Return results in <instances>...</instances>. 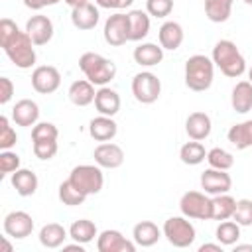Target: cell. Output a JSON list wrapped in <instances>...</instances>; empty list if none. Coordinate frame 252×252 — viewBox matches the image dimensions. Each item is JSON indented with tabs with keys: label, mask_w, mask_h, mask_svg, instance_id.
Returning <instances> with one entry per match:
<instances>
[{
	"label": "cell",
	"mask_w": 252,
	"mask_h": 252,
	"mask_svg": "<svg viewBox=\"0 0 252 252\" xmlns=\"http://www.w3.org/2000/svg\"><path fill=\"white\" fill-rule=\"evenodd\" d=\"M33 41L28 35V32H16L10 39H6L4 43H0V47L4 49V53L8 55V59L20 67V69H30L35 65V49H33Z\"/></svg>",
	"instance_id": "cell-4"
},
{
	"label": "cell",
	"mask_w": 252,
	"mask_h": 252,
	"mask_svg": "<svg viewBox=\"0 0 252 252\" xmlns=\"http://www.w3.org/2000/svg\"><path fill=\"white\" fill-rule=\"evenodd\" d=\"M59 130L51 122H37L32 128V140H57Z\"/></svg>",
	"instance_id": "cell-41"
},
{
	"label": "cell",
	"mask_w": 252,
	"mask_h": 252,
	"mask_svg": "<svg viewBox=\"0 0 252 252\" xmlns=\"http://www.w3.org/2000/svg\"><path fill=\"white\" fill-rule=\"evenodd\" d=\"M33 230V219L26 211H12L4 217V232L12 238H26Z\"/></svg>",
	"instance_id": "cell-13"
},
{
	"label": "cell",
	"mask_w": 252,
	"mask_h": 252,
	"mask_svg": "<svg viewBox=\"0 0 252 252\" xmlns=\"http://www.w3.org/2000/svg\"><path fill=\"white\" fill-rule=\"evenodd\" d=\"M132 94L138 102L152 104L161 94V83L154 73L142 71V73L134 75V79H132Z\"/></svg>",
	"instance_id": "cell-7"
},
{
	"label": "cell",
	"mask_w": 252,
	"mask_h": 252,
	"mask_svg": "<svg viewBox=\"0 0 252 252\" xmlns=\"http://www.w3.org/2000/svg\"><path fill=\"white\" fill-rule=\"evenodd\" d=\"M67 6H71V8H77V6H83V4H87L89 0H63Z\"/></svg>",
	"instance_id": "cell-48"
},
{
	"label": "cell",
	"mask_w": 252,
	"mask_h": 252,
	"mask_svg": "<svg viewBox=\"0 0 252 252\" xmlns=\"http://www.w3.org/2000/svg\"><path fill=\"white\" fill-rule=\"evenodd\" d=\"M234 207H236V199L230 197L228 193L213 195V199H211V219H213V220H226V219H232Z\"/></svg>",
	"instance_id": "cell-27"
},
{
	"label": "cell",
	"mask_w": 252,
	"mask_h": 252,
	"mask_svg": "<svg viewBox=\"0 0 252 252\" xmlns=\"http://www.w3.org/2000/svg\"><path fill=\"white\" fill-rule=\"evenodd\" d=\"M20 169V156L10 150H2L0 154V177H6L8 173H14Z\"/></svg>",
	"instance_id": "cell-39"
},
{
	"label": "cell",
	"mask_w": 252,
	"mask_h": 252,
	"mask_svg": "<svg viewBox=\"0 0 252 252\" xmlns=\"http://www.w3.org/2000/svg\"><path fill=\"white\" fill-rule=\"evenodd\" d=\"M232 187V179L224 169H215L209 167L201 173V189L209 195H220L228 193Z\"/></svg>",
	"instance_id": "cell-12"
},
{
	"label": "cell",
	"mask_w": 252,
	"mask_h": 252,
	"mask_svg": "<svg viewBox=\"0 0 252 252\" xmlns=\"http://www.w3.org/2000/svg\"><path fill=\"white\" fill-rule=\"evenodd\" d=\"M10 181H12V187L16 189V193L22 195V197L33 195L37 191V185H39L37 175L32 169H22V167L12 173V179Z\"/></svg>",
	"instance_id": "cell-23"
},
{
	"label": "cell",
	"mask_w": 252,
	"mask_h": 252,
	"mask_svg": "<svg viewBox=\"0 0 252 252\" xmlns=\"http://www.w3.org/2000/svg\"><path fill=\"white\" fill-rule=\"evenodd\" d=\"M183 28L181 24L177 22H163L159 32H158V37H159V45L163 49H169V51H175L181 43H183Z\"/></svg>",
	"instance_id": "cell-22"
},
{
	"label": "cell",
	"mask_w": 252,
	"mask_h": 252,
	"mask_svg": "<svg viewBox=\"0 0 252 252\" xmlns=\"http://www.w3.org/2000/svg\"><path fill=\"white\" fill-rule=\"evenodd\" d=\"M94 108L98 110V114L104 116H114L120 110V96L114 89L110 87H100L94 94Z\"/></svg>",
	"instance_id": "cell-19"
},
{
	"label": "cell",
	"mask_w": 252,
	"mask_h": 252,
	"mask_svg": "<svg viewBox=\"0 0 252 252\" xmlns=\"http://www.w3.org/2000/svg\"><path fill=\"white\" fill-rule=\"evenodd\" d=\"M69 236L75 240V242H81V244H89L91 240H94L96 236V224L89 219H79L71 224L69 228Z\"/></svg>",
	"instance_id": "cell-32"
},
{
	"label": "cell",
	"mask_w": 252,
	"mask_h": 252,
	"mask_svg": "<svg viewBox=\"0 0 252 252\" xmlns=\"http://www.w3.org/2000/svg\"><path fill=\"white\" fill-rule=\"evenodd\" d=\"M26 32H28V35L32 37V41L35 45H45L53 37V22L47 16H41V14L32 16L26 22Z\"/></svg>",
	"instance_id": "cell-15"
},
{
	"label": "cell",
	"mask_w": 252,
	"mask_h": 252,
	"mask_svg": "<svg viewBox=\"0 0 252 252\" xmlns=\"http://www.w3.org/2000/svg\"><path fill=\"white\" fill-rule=\"evenodd\" d=\"M211 130H213V122H211V116L209 114H205V112H191L189 116H187V120H185V132H187V136L191 138V140H205V138H209V134H211Z\"/></svg>",
	"instance_id": "cell-17"
},
{
	"label": "cell",
	"mask_w": 252,
	"mask_h": 252,
	"mask_svg": "<svg viewBox=\"0 0 252 252\" xmlns=\"http://www.w3.org/2000/svg\"><path fill=\"white\" fill-rule=\"evenodd\" d=\"M96 165L104 167V169H116L124 163V152L118 144H112V142H102L94 148V154H93Z\"/></svg>",
	"instance_id": "cell-14"
},
{
	"label": "cell",
	"mask_w": 252,
	"mask_h": 252,
	"mask_svg": "<svg viewBox=\"0 0 252 252\" xmlns=\"http://www.w3.org/2000/svg\"><path fill=\"white\" fill-rule=\"evenodd\" d=\"M69 179L87 195L100 193V189L104 185V175L100 171V165H89V163L77 165L71 169Z\"/></svg>",
	"instance_id": "cell-6"
},
{
	"label": "cell",
	"mask_w": 252,
	"mask_h": 252,
	"mask_svg": "<svg viewBox=\"0 0 252 252\" xmlns=\"http://www.w3.org/2000/svg\"><path fill=\"white\" fill-rule=\"evenodd\" d=\"M61 85V73L51 65H39L32 73V87L39 94H51Z\"/></svg>",
	"instance_id": "cell-10"
},
{
	"label": "cell",
	"mask_w": 252,
	"mask_h": 252,
	"mask_svg": "<svg viewBox=\"0 0 252 252\" xmlns=\"http://www.w3.org/2000/svg\"><path fill=\"white\" fill-rule=\"evenodd\" d=\"M163 236L167 238V242L175 248H187L195 242V236H197V230L195 226L187 220V217H169L165 222H163V228H161Z\"/></svg>",
	"instance_id": "cell-5"
},
{
	"label": "cell",
	"mask_w": 252,
	"mask_h": 252,
	"mask_svg": "<svg viewBox=\"0 0 252 252\" xmlns=\"http://www.w3.org/2000/svg\"><path fill=\"white\" fill-rule=\"evenodd\" d=\"M207 161H209L211 167H215V169H224V171H228V169L234 165L232 154L226 152V150H222V148H213V150H209V152H207Z\"/></svg>",
	"instance_id": "cell-36"
},
{
	"label": "cell",
	"mask_w": 252,
	"mask_h": 252,
	"mask_svg": "<svg viewBox=\"0 0 252 252\" xmlns=\"http://www.w3.org/2000/svg\"><path fill=\"white\" fill-rule=\"evenodd\" d=\"M33 154L39 159H51L57 154V140H32Z\"/></svg>",
	"instance_id": "cell-42"
},
{
	"label": "cell",
	"mask_w": 252,
	"mask_h": 252,
	"mask_svg": "<svg viewBox=\"0 0 252 252\" xmlns=\"http://www.w3.org/2000/svg\"><path fill=\"white\" fill-rule=\"evenodd\" d=\"M213 77H215V63L207 55L197 53L185 61V85L191 91L195 93L207 91L213 85Z\"/></svg>",
	"instance_id": "cell-3"
},
{
	"label": "cell",
	"mask_w": 252,
	"mask_h": 252,
	"mask_svg": "<svg viewBox=\"0 0 252 252\" xmlns=\"http://www.w3.org/2000/svg\"><path fill=\"white\" fill-rule=\"evenodd\" d=\"M39 118V106L32 98H22L12 108V120L18 126H35Z\"/></svg>",
	"instance_id": "cell-16"
},
{
	"label": "cell",
	"mask_w": 252,
	"mask_h": 252,
	"mask_svg": "<svg viewBox=\"0 0 252 252\" xmlns=\"http://www.w3.org/2000/svg\"><path fill=\"white\" fill-rule=\"evenodd\" d=\"M128 26H130V41L144 39L150 33V14L144 10H130Z\"/></svg>",
	"instance_id": "cell-26"
},
{
	"label": "cell",
	"mask_w": 252,
	"mask_h": 252,
	"mask_svg": "<svg viewBox=\"0 0 252 252\" xmlns=\"http://www.w3.org/2000/svg\"><path fill=\"white\" fill-rule=\"evenodd\" d=\"M67 238V230L59 222H47L39 230V242L45 248H59Z\"/></svg>",
	"instance_id": "cell-30"
},
{
	"label": "cell",
	"mask_w": 252,
	"mask_h": 252,
	"mask_svg": "<svg viewBox=\"0 0 252 252\" xmlns=\"http://www.w3.org/2000/svg\"><path fill=\"white\" fill-rule=\"evenodd\" d=\"M136 246H138L136 242L128 240L120 230H114V228L102 230L96 238L98 252H134Z\"/></svg>",
	"instance_id": "cell-11"
},
{
	"label": "cell",
	"mask_w": 252,
	"mask_h": 252,
	"mask_svg": "<svg viewBox=\"0 0 252 252\" xmlns=\"http://www.w3.org/2000/svg\"><path fill=\"white\" fill-rule=\"evenodd\" d=\"M69 100L75 104V106H89L91 102H94V85L89 81V79H79V81H73L71 87H69Z\"/></svg>",
	"instance_id": "cell-21"
},
{
	"label": "cell",
	"mask_w": 252,
	"mask_h": 252,
	"mask_svg": "<svg viewBox=\"0 0 252 252\" xmlns=\"http://www.w3.org/2000/svg\"><path fill=\"white\" fill-rule=\"evenodd\" d=\"M118 132V124L112 120V116H96L89 122V134L96 142H110Z\"/></svg>",
	"instance_id": "cell-20"
},
{
	"label": "cell",
	"mask_w": 252,
	"mask_h": 252,
	"mask_svg": "<svg viewBox=\"0 0 252 252\" xmlns=\"http://www.w3.org/2000/svg\"><path fill=\"white\" fill-rule=\"evenodd\" d=\"M104 39L108 45L120 47L126 41H130V26H128V14H112L104 22Z\"/></svg>",
	"instance_id": "cell-9"
},
{
	"label": "cell",
	"mask_w": 252,
	"mask_h": 252,
	"mask_svg": "<svg viewBox=\"0 0 252 252\" xmlns=\"http://www.w3.org/2000/svg\"><path fill=\"white\" fill-rule=\"evenodd\" d=\"M18 142L16 130L10 126V120L6 116H0V150H10Z\"/></svg>",
	"instance_id": "cell-38"
},
{
	"label": "cell",
	"mask_w": 252,
	"mask_h": 252,
	"mask_svg": "<svg viewBox=\"0 0 252 252\" xmlns=\"http://www.w3.org/2000/svg\"><path fill=\"white\" fill-rule=\"evenodd\" d=\"M2 246H4V252H10L12 250V246L6 242V238H2Z\"/></svg>",
	"instance_id": "cell-50"
},
{
	"label": "cell",
	"mask_w": 252,
	"mask_h": 252,
	"mask_svg": "<svg viewBox=\"0 0 252 252\" xmlns=\"http://www.w3.org/2000/svg\"><path fill=\"white\" fill-rule=\"evenodd\" d=\"M230 104L238 114H246L252 108V83L238 81L230 94Z\"/></svg>",
	"instance_id": "cell-25"
},
{
	"label": "cell",
	"mask_w": 252,
	"mask_h": 252,
	"mask_svg": "<svg viewBox=\"0 0 252 252\" xmlns=\"http://www.w3.org/2000/svg\"><path fill=\"white\" fill-rule=\"evenodd\" d=\"M232 2L234 0H205V14L211 22H226L230 12H232Z\"/></svg>",
	"instance_id": "cell-33"
},
{
	"label": "cell",
	"mask_w": 252,
	"mask_h": 252,
	"mask_svg": "<svg viewBox=\"0 0 252 252\" xmlns=\"http://www.w3.org/2000/svg\"><path fill=\"white\" fill-rule=\"evenodd\" d=\"M226 138H228V142H230L236 150L252 148V120H244V122H240V124L230 126Z\"/></svg>",
	"instance_id": "cell-29"
},
{
	"label": "cell",
	"mask_w": 252,
	"mask_h": 252,
	"mask_svg": "<svg viewBox=\"0 0 252 252\" xmlns=\"http://www.w3.org/2000/svg\"><path fill=\"white\" fill-rule=\"evenodd\" d=\"M159 236H161V230H159L158 224L152 222V220H142V222H138V224L132 228V238H134V242H136L138 246H142V248L154 246V244L159 240Z\"/></svg>",
	"instance_id": "cell-24"
},
{
	"label": "cell",
	"mask_w": 252,
	"mask_h": 252,
	"mask_svg": "<svg viewBox=\"0 0 252 252\" xmlns=\"http://www.w3.org/2000/svg\"><path fill=\"white\" fill-rule=\"evenodd\" d=\"M89 195L83 193L71 179H65L61 185H59V199L63 205H69V207H75V205H83L85 199Z\"/></svg>",
	"instance_id": "cell-34"
},
{
	"label": "cell",
	"mask_w": 252,
	"mask_h": 252,
	"mask_svg": "<svg viewBox=\"0 0 252 252\" xmlns=\"http://www.w3.org/2000/svg\"><path fill=\"white\" fill-rule=\"evenodd\" d=\"M71 22L77 30L89 32L98 24V8L91 2H87L83 6H77V8L71 10Z\"/></svg>",
	"instance_id": "cell-18"
},
{
	"label": "cell",
	"mask_w": 252,
	"mask_h": 252,
	"mask_svg": "<svg viewBox=\"0 0 252 252\" xmlns=\"http://www.w3.org/2000/svg\"><path fill=\"white\" fill-rule=\"evenodd\" d=\"M213 63L222 71V75L236 79L246 71V61L238 51L236 43L230 39H220L213 47Z\"/></svg>",
	"instance_id": "cell-1"
},
{
	"label": "cell",
	"mask_w": 252,
	"mask_h": 252,
	"mask_svg": "<svg viewBox=\"0 0 252 252\" xmlns=\"http://www.w3.org/2000/svg\"><path fill=\"white\" fill-rule=\"evenodd\" d=\"M234 250H236V252H240V250H252V244H236Z\"/></svg>",
	"instance_id": "cell-49"
},
{
	"label": "cell",
	"mask_w": 252,
	"mask_h": 252,
	"mask_svg": "<svg viewBox=\"0 0 252 252\" xmlns=\"http://www.w3.org/2000/svg\"><path fill=\"white\" fill-rule=\"evenodd\" d=\"M14 94V83L8 77H0V104H6Z\"/></svg>",
	"instance_id": "cell-43"
},
{
	"label": "cell",
	"mask_w": 252,
	"mask_h": 252,
	"mask_svg": "<svg viewBox=\"0 0 252 252\" xmlns=\"http://www.w3.org/2000/svg\"><path fill=\"white\" fill-rule=\"evenodd\" d=\"M179 159H181L185 165H199L201 161L207 159V150H205V146H203L199 140L187 142V144H183L181 150H179Z\"/></svg>",
	"instance_id": "cell-31"
},
{
	"label": "cell",
	"mask_w": 252,
	"mask_h": 252,
	"mask_svg": "<svg viewBox=\"0 0 252 252\" xmlns=\"http://www.w3.org/2000/svg\"><path fill=\"white\" fill-rule=\"evenodd\" d=\"M217 240L222 244V246H232L238 242L240 238V224L236 220H220V224L217 226Z\"/></svg>",
	"instance_id": "cell-35"
},
{
	"label": "cell",
	"mask_w": 252,
	"mask_h": 252,
	"mask_svg": "<svg viewBox=\"0 0 252 252\" xmlns=\"http://www.w3.org/2000/svg\"><path fill=\"white\" fill-rule=\"evenodd\" d=\"M96 2V6H100V8H112V10H122V8H128V6H132V2L134 0H94Z\"/></svg>",
	"instance_id": "cell-44"
},
{
	"label": "cell",
	"mask_w": 252,
	"mask_h": 252,
	"mask_svg": "<svg viewBox=\"0 0 252 252\" xmlns=\"http://www.w3.org/2000/svg\"><path fill=\"white\" fill-rule=\"evenodd\" d=\"M232 220H236L240 226H252V199H238Z\"/></svg>",
	"instance_id": "cell-37"
},
{
	"label": "cell",
	"mask_w": 252,
	"mask_h": 252,
	"mask_svg": "<svg viewBox=\"0 0 252 252\" xmlns=\"http://www.w3.org/2000/svg\"><path fill=\"white\" fill-rule=\"evenodd\" d=\"M179 209L187 219L209 220L211 219V199L201 191H187L179 199Z\"/></svg>",
	"instance_id": "cell-8"
},
{
	"label": "cell",
	"mask_w": 252,
	"mask_h": 252,
	"mask_svg": "<svg viewBox=\"0 0 252 252\" xmlns=\"http://www.w3.org/2000/svg\"><path fill=\"white\" fill-rule=\"evenodd\" d=\"M83 246H85V244L75 242V244H65V246H63V250H79V252H83Z\"/></svg>",
	"instance_id": "cell-47"
},
{
	"label": "cell",
	"mask_w": 252,
	"mask_h": 252,
	"mask_svg": "<svg viewBox=\"0 0 252 252\" xmlns=\"http://www.w3.org/2000/svg\"><path fill=\"white\" fill-rule=\"evenodd\" d=\"M59 0H24V4L30 8V10H41L45 6H53L57 4Z\"/></svg>",
	"instance_id": "cell-45"
},
{
	"label": "cell",
	"mask_w": 252,
	"mask_h": 252,
	"mask_svg": "<svg viewBox=\"0 0 252 252\" xmlns=\"http://www.w3.org/2000/svg\"><path fill=\"white\" fill-rule=\"evenodd\" d=\"M248 81H250V83H252V67H250V69H248Z\"/></svg>",
	"instance_id": "cell-51"
},
{
	"label": "cell",
	"mask_w": 252,
	"mask_h": 252,
	"mask_svg": "<svg viewBox=\"0 0 252 252\" xmlns=\"http://www.w3.org/2000/svg\"><path fill=\"white\" fill-rule=\"evenodd\" d=\"M173 10V0H146V12L154 18H165Z\"/></svg>",
	"instance_id": "cell-40"
},
{
	"label": "cell",
	"mask_w": 252,
	"mask_h": 252,
	"mask_svg": "<svg viewBox=\"0 0 252 252\" xmlns=\"http://www.w3.org/2000/svg\"><path fill=\"white\" fill-rule=\"evenodd\" d=\"M244 2H246V4H248V6H252V0H244Z\"/></svg>",
	"instance_id": "cell-52"
},
{
	"label": "cell",
	"mask_w": 252,
	"mask_h": 252,
	"mask_svg": "<svg viewBox=\"0 0 252 252\" xmlns=\"http://www.w3.org/2000/svg\"><path fill=\"white\" fill-rule=\"evenodd\" d=\"M207 250L222 252V244H220V242H219V244H211V242H207V244H201V246H199V252H207Z\"/></svg>",
	"instance_id": "cell-46"
},
{
	"label": "cell",
	"mask_w": 252,
	"mask_h": 252,
	"mask_svg": "<svg viewBox=\"0 0 252 252\" xmlns=\"http://www.w3.org/2000/svg\"><path fill=\"white\" fill-rule=\"evenodd\" d=\"M163 59V47L156 43H142L134 49V61L142 67H154L161 63Z\"/></svg>",
	"instance_id": "cell-28"
},
{
	"label": "cell",
	"mask_w": 252,
	"mask_h": 252,
	"mask_svg": "<svg viewBox=\"0 0 252 252\" xmlns=\"http://www.w3.org/2000/svg\"><path fill=\"white\" fill-rule=\"evenodd\" d=\"M79 69L93 85H98V87H106L116 77V65L94 51H87L81 55Z\"/></svg>",
	"instance_id": "cell-2"
}]
</instances>
